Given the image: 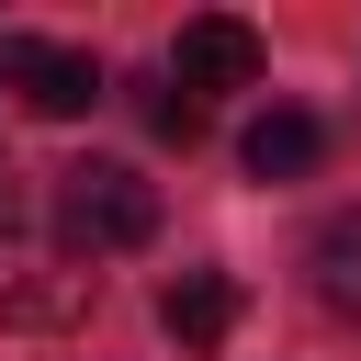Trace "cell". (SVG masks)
I'll return each mask as SVG.
<instances>
[{
    "instance_id": "1",
    "label": "cell",
    "mask_w": 361,
    "mask_h": 361,
    "mask_svg": "<svg viewBox=\"0 0 361 361\" xmlns=\"http://www.w3.org/2000/svg\"><path fill=\"white\" fill-rule=\"evenodd\" d=\"M56 237H68V259H124V248H147V237H158V180H135L124 158L56 169Z\"/></svg>"
},
{
    "instance_id": "2",
    "label": "cell",
    "mask_w": 361,
    "mask_h": 361,
    "mask_svg": "<svg viewBox=\"0 0 361 361\" xmlns=\"http://www.w3.org/2000/svg\"><path fill=\"white\" fill-rule=\"evenodd\" d=\"M259 68H271V45H259V23H237V11H192L180 45H169L180 102H203V90H259Z\"/></svg>"
},
{
    "instance_id": "3",
    "label": "cell",
    "mask_w": 361,
    "mask_h": 361,
    "mask_svg": "<svg viewBox=\"0 0 361 361\" xmlns=\"http://www.w3.org/2000/svg\"><path fill=\"white\" fill-rule=\"evenodd\" d=\"M90 305H102V271H79V259H34V248L0 237V327H79Z\"/></svg>"
},
{
    "instance_id": "4",
    "label": "cell",
    "mask_w": 361,
    "mask_h": 361,
    "mask_svg": "<svg viewBox=\"0 0 361 361\" xmlns=\"http://www.w3.org/2000/svg\"><path fill=\"white\" fill-rule=\"evenodd\" d=\"M0 79L45 113V124H79L90 102H102V56H79V45H45V34H11L0 45Z\"/></svg>"
},
{
    "instance_id": "5",
    "label": "cell",
    "mask_w": 361,
    "mask_h": 361,
    "mask_svg": "<svg viewBox=\"0 0 361 361\" xmlns=\"http://www.w3.org/2000/svg\"><path fill=\"white\" fill-rule=\"evenodd\" d=\"M237 158H248V180H305V169L327 158V124H316V113H293V102H271V113L237 135Z\"/></svg>"
},
{
    "instance_id": "6",
    "label": "cell",
    "mask_w": 361,
    "mask_h": 361,
    "mask_svg": "<svg viewBox=\"0 0 361 361\" xmlns=\"http://www.w3.org/2000/svg\"><path fill=\"white\" fill-rule=\"evenodd\" d=\"M158 327H169L180 350H226V327H237V282H226V271H180V282L158 293Z\"/></svg>"
},
{
    "instance_id": "7",
    "label": "cell",
    "mask_w": 361,
    "mask_h": 361,
    "mask_svg": "<svg viewBox=\"0 0 361 361\" xmlns=\"http://www.w3.org/2000/svg\"><path fill=\"white\" fill-rule=\"evenodd\" d=\"M305 259H316V305L327 316H361V214H327Z\"/></svg>"
},
{
    "instance_id": "8",
    "label": "cell",
    "mask_w": 361,
    "mask_h": 361,
    "mask_svg": "<svg viewBox=\"0 0 361 361\" xmlns=\"http://www.w3.org/2000/svg\"><path fill=\"white\" fill-rule=\"evenodd\" d=\"M147 124H158V135H180V147H192V135H203V102H180V90H147Z\"/></svg>"
},
{
    "instance_id": "9",
    "label": "cell",
    "mask_w": 361,
    "mask_h": 361,
    "mask_svg": "<svg viewBox=\"0 0 361 361\" xmlns=\"http://www.w3.org/2000/svg\"><path fill=\"white\" fill-rule=\"evenodd\" d=\"M11 226H23V169L0 158V237H11Z\"/></svg>"
}]
</instances>
